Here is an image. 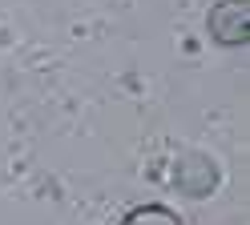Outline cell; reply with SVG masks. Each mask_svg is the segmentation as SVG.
<instances>
[{
  "label": "cell",
  "mask_w": 250,
  "mask_h": 225,
  "mask_svg": "<svg viewBox=\"0 0 250 225\" xmlns=\"http://www.w3.org/2000/svg\"><path fill=\"white\" fill-rule=\"evenodd\" d=\"M121 225H186V221L166 205H137L133 213H125Z\"/></svg>",
  "instance_id": "obj_2"
},
{
  "label": "cell",
  "mask_w": 250,
  "mask_h": 225,
  "mask_svg": "<svg viewBox=\"0 0 250 225\" xmlns=\"http://www.w3.org/2000/svg\"><path fill=\"white\" fill-rule=\"evenodd\" d=\"M246 32H250L246 0H222V4H214V12H210V37L218 44H246Z\"/></svg>",
  "instance_id": "obj_1"
}]
</instances>
